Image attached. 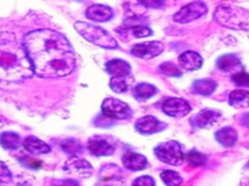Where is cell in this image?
<instances>
[{"label": "cell", "mask_w": 249, "mask_h": 186, "mask_svg": "<svg viewBox=\"0 0 249 186\" xmlns=\"http://www.w3.org/2000/svg\"><path fill=\"white\" fill-rule=\"evenodd\" d=\"M22 46L32 63L34 73L41 78H60L76 67V55L68 40L52 29L28 32Z\"/></svg>", "instance_id": "1"}, {"label": "cell", "mask_w": 249, "mask_h": 186, "mask_svg": "<svg viewBox=\"0 0 249 186\" xmlns=\"http://www.w3.org/2000/svg\"><path fill=\"white\" fill-rule=\"evenodd\" d=\"M33 74L32 63L23 46L7 43L0 45V80L22 81Z\"/></svg>", "instance_id": "2"}, {"label": "cell", "mask_w": 249, "mask_h": 186, "mask_svg": "<svg viewBox=\"0 0 249 186\" xmlns=\"http://www.w3.org/2000/svg\"><path fill=\"white\" fill-rule=\"evenodd\" d=\"M218 23L234 30L249 29V11L233 5H220L214 12Z\"/></svg>", "instance_id": "3"}, {"label": "cell", "mask_w": 249, "mask_h": 186, "mask_svg": "<svg viewBox=\"0 0 249 186\" xmlns=\"http://www.w3.org/2000/svg\"><path fill=\"white\" fill-rule=\"evenodd\" d=\"M74 27L82 37L95 46L109 49L118 47V43L113 36L100 26L84 21H77Z\"/></svg>", "instance_id": "4"}, {"label": "cell", "mask_w": 249, "mask_h": 186, "mask_svg": "<svg viewBox=\"0 0 249 186\" xmlns=\"http://www.w3.org/2000/svg\"><path fill=\"white\" fill-rule=\"evenodd\" d=\"M154 153L160 161L171 166L181 165L185 157L181 144L176 140L160 142L155 147Z\"/></svg>", "instance_id": "5"}, {"label": "cell", "mask_w": 249, "mask_h": 186, "mask_svg": "<svg viewBox=\"0 0 249 186\" xmlns=\"http://www.w3.org/2000/svg\"><path fill=\"white\" fill-rule=\"evenodd\" d=\"M101 110L103 115L114 119H128L132 116V110L130 107L115 98H106L102 102Z\"/></svg>", "instance_id": "6"}, {"label": "cell", "mask_w": 249, "mask_h": 186, "mask_svg": "<svg viewBox=\"0 0 249 186\" xmlns=\"http://www.w3.org/2000/svg\"><path fill=\"white\" fill-rule=\"evenodd\" d=\"M207 13V6L202 1H194L183 6L173 16V20L178 23H188L201 17Z\"/></svg>", "instance_id": "7"}, {"label": "cell", "mask_w": 249, "mask_h": 186, "mask_svg": "<svg viewBox=\"0 0 249 186\" xmlns=\"http://www.w3.org/2000/svg\"><path fill=\"white\" fill-rule=\"evenodd\" d=\"M164 46L160 41H148L134 45L130 53L141 59H151L160 55L163 51Z\"/></svg>", "instance_id": "8"}, {"label": "cell", "mask_w": 249, "mask_h": 186, "mask_svg": "<svg viewBox=\"0 0 249 186\" xmlns=\"http://www.w3.org/2000/svg\"><path fill=\"white\" fill-rule=\"evenodd\" d=\"M63 170L66 173L80 177H89L93 172L92 166L87 160L78 156H71L64 163Z\"/></svg>", "instance_id": "9"}, {"label": "cell", "mask_w": 249, "mask_h": 186, "mask_svg": "<svg viewBox=\"0 0 249 186\" xmlns=\"http://www.w3.org/2000/svg\"><path fill=\"white\" fill-rule=\"evenodd\" d=\"M162 110L171 117H183L191 111V106L187 101L181 98H169L164 101Z\"/></svg>", "instance_id": "10"}, {"label": "cell", "mask_w": 249, "mask_h": 186, "mask_svg": "<svg viewBox=\"0 0 249 186\" xmlns=\"http://www.w3.org/2000/svg\"><path fill=\"white\" fill-rule=\"evenodd\" d=\"M166 125L162 121L159 120L156 116L145 115L139 118L135 123V129L139 134L152 135L161 132L165 129Z\"/></svg>", "instance_id": "11"}, {"label": "cell", "mask_w": 249, "mask_h": 186, "mask_svg": "<svg viewBox=\"0 0 249 186\" xmlns=\"http://www.w3.org/2000/svg\"><path fill=\"white\" fill-rule=\"evenodd\" d=\"M90 154L94 156H110L114 153V145L105 138L101 136H93L89 139L87 143Z\"/></svg>", "instance_id": "12"}, {"label": "cell", "mask_w": 249, "mask_h": 186, "mask_svg": "<svg viewBox=\"0 0 249 186\" xmlns=\"http://www.w3.org/2000/svg\"><path fill=\"white\" fill-rule=\"evenodd\" d=\"M222 113L217 109L203 108L194 117L193 122L198 128H211L221 118Z\"/></svg>", "instance_id": "13"}, {"label": "cell", "mask_w": 249, "mask_h": 186, "mask_svg": "<svg viewBox=\"0 0 249 186\" xmlns=\"http://www.w3.org/2000/svg\"><path fill=\"white\" fill-rule=\"evenodd\" d=\"M114 16L113 10L105 5L94 4L89 6L86 11V16L93 21L105 22L110 20Z\"/></svg>", "instance_id": "14"}, {"label": "cell", "mask_w": 249, "mask_h": 186, "mask_svg": "<svg viewBox=\"0 0 249 186\" xmlns=\"http://www.w3.org/2000/svg\"><path fill=\"white\" fill-rule=\"evenodd\" d=\"M123 165L131 171L142 170L148 167V161L145 156L139 153L128 151L123 155Z\"/></svg>", "instance_id": "15"}, {"label": "cell", "mask_w": 249, "mask_h": 186, "mask_svg": "<svg viewBox=\"0 0 249 186\" xmlns=\"http://www.w3.org/2000/svg\"><path fill=\"white\" fill-rule=\"evenodd\" d=\"M217 67L226 73L235 74L242 71L240 59L235 54H224L217 59Z\"/></svg>", "instance_id": "16"}, {"label": "cell", "mask_w": 249, "mask_h": 186, "mask_svg": "<svg viewBox=\"0 0 249 186\" xmlns=\"http://www.w3.org/2000/svg\"><path fill=\"white\" fill-rule=\"evenodd\" d=\"M22 145L28 153L33 155L46 154L51 151V147L47 142L34 136L26 137L22 141Z\"/></svg>", "instance_id": "17"}, {"label": "cell", "mask_w": 249, "mask_h": 186, "mask_svg": "<svg viewBox=\"0 0 249 186\" xmlns=\"http://www.w3.org/2000/svg\"><path fill=\"white\" fill-rule=\"evenodd\" d=\"M179 65L186 71H196L202 65V57L195 51H185L178 57Z\"/></svg>", "instance_id": "18"}, {"label": "cell", "mask_w": 249, "mask_h": 186, "mask_svg": "<svg viewBox=\"0 0 249 186\" xmlns=\"http://www.w3.org/2000/svg\"><path fill=\"white\" fill-rule=\"evenodd\" d=\"M106 72L112 77H127L130 74V65L123 59H112L105 64Z\"/></svg>", "instance_id": "19"}, {"label": "cell", "mask_w": 249, "mask_h": 186, "mask_svg": "<svg viewBox=\"0 0 249 186\" xmlns=\"http://www.w3.org/2000/svg\"><path fill=\"white\" fill-rule=\"evenodd\" d=\"M216 140L225 147H231L237 141V133L232 127H223L215 133Z\"/></svg>", "instance_id": "20"}, {"label": "cell", "mask_w": 249, "mask_h": 186, "mask_svg": "<svg viewBox=\"0 0 249 186\" xmlns=\"http://www.w3.org/2000/svg\"><path fill=\"white\" fill-rule=\"evenodd\" d=\"M229 104L234 108H249V91L244 89L232 90L229 95Z\"/></svg>", "instance_id": "21"}, {"label": "cell", "mask_w": 249, "mask_h": 186, "mask_svg": "<svg viewBox=\"0 0 249 186\" xmlns=\"http://www.w3.org/2000/svg\"><path fill=\"white\" fill-rule=\"evenodd\" d=\"M216 86L217 84L213 79L201 78L194 81L192 85V89L196 94H199L202 96H208L215 91Z\"/></svg>", "instance_id": "22"}, {"label": "cell", "mask_w": 249, "mask_h": 186, "mask_svg": "<svg viewBox=\"0 0 249 186\" xmlns=\"http://www.w3.org/2000/svg\"><path fill=\"white\" fill-rule=\"evenodd\" d=\"M157 93L155 85L148 82L138 83L133 89V96L138 101H145L153 97Z\"/></svg>", "instance_id": "23"}, {"label": "cell", "mask_w": 249, "mask_h": 186, "mask_svg": "<svg viewBox=\"0 0 249 186\" xmlns=\"http://www.w3.org/2000/svg\"><path fill=\"white\" fill-rule=\"evenodd\" d=\"M21 143L20 137L15 132H3L0 134V145L7 150H15Z\"/></svg>", "instance_id": "24"}, {"label": "cell", "mask_w": 249, "mask_h": 186, "mask_svg": "<svg viewBox=\"0 0 249 186\" xmlns=\"http://www.w3.org/2000/svg\"><path fill=\"white\" fill-rule=\"evenodd\" d=\"M61 149L70 156H78L82 152V144L76 139H65L60 142Z\"/></svg>", "instance_id": "25"}, {"label": "cell", "mask_w": 249, "mask_h": 186, "mask_svg": "<svg viewBox=\"0 0 249 186\" xmlns=\"http://www.w3.org/2000/svg\"><path fill=\"white\" fill-rule=\"evenodd\" d=\"M127 77H112L109 82L110 88L116 93L126 92L129 88V82L127 81Z\"/></svg>", "instance_id": "26"}, {"label": "cell", "mask_w": 249, "mask_h": 186, "mask_svg": "<svg viewBox=\"0 0 249 186\" xmlns=\"http://www.w3.org/2000/svg\"><path fill=\"white\" fill-rule=\"evenodd\" d=\"M160 178L166 186H179L183 181L181 175L171 170H165L161 171Z\"/></svg>", "instance_id": "27"}, {"label": "cell", "mask_w": 249, "mask_h": 186, "mask_svg": "<svg viewBox=\"0 0 249 186\" xmlns=\"http://www.w3.org/2000/svg\"><path fill=\"white\" fill-rule=\"evenodd\" d=\"M186 161L189 165H191L193 167H200V166H203L206 164L207 158L201 152H199L196 149H193L187 153Z\"/></svg>", "instance_id": "28"}, {"label": "cell", "mask_w": 249, "mask_h": 186, "mask_svg": "<svg viewBox=\"0 0 249 186\" xmlns=\"http://www.w3.org/2000/svg\"><path fill=\"white\" fill-rule=\"evenodd\" d=\"M123 32H128L135 38H144L152 35V30L145 25H135V26H125L122 29Z\"/></svg>", "instance_id": "29"}, {"label": "cell", "mask_w": 249, "mask_h": 186, "mask_svg": "<svg viewBox=\"0 0 249 186\" xmlns=\"http://www.w3.org/2000/svg\"><path fill=\"white\" fill-rule=\"evenodd\" d=\"M160 70L162 74H164L167 77L178 78L182 75L181 70L172 62H163L162 64H160Z\"/></svg>", "instance_id": "30"}, {"label": "cell", "mask_w": 249, "mask_h": 186, "mask_svg": "<svg viewBox=\"0 0 249 186\" xmlns=\"http://www.w3.org/2000/svg\"><path fill=\"white\" fill-rule=\"evenodd\" d=\"M232 82L238 87H248L249 86V73L244 71H239L231 76Z\"/></svg>", "instance_id": "31"}, {"label": "cell", "mask_w": 249, "mask_h": 186, "mask_svg": "<svg viewBox=\"0 0 249 186\" xmlns=\"http://www.w3.org/2000/svg\"><path fill=\"white\" fill-rule=\"evenodd\" d=\"M12 180V173L7 167V165L0 161V185H5L10 183Z\"/></svg>", "instance_id": "32"}, {"label": "cell", "mask_w": 249, "mask_h": 186, "mask_svg": "<svg viewBox=\"0 0 249 186\" xmlns=\"http://www.w3.org/2000/svg\"><path fill=\"white\" fill-rule=\"evenodd\" d=\"M19 162L29 168V169H39L42 166V162L31 157V156H23L21 159H19Z\"/></svg>", "instance_id": "33"}, {"label": "cell", "mask_w": 249, "mask_h": 186, "mask_svg": "<svg viewBox=\"0 0 249 186\" xmlns=\"http://www.w3.org/2000/svg\"><path fill=\"white\" fill-rule=\"evenodd\" d=\"M119 170H120L119 169H117L116 170L113 169H110V165H107L100 170V175L102 179H113V177L119 176V173H120Z\"/></svg>", "instance_id": "34"}, {"label": "cell", "mask_w": 249, "mask_h": 186, "mask_svg": "<svg viewBox=\"0 0 249 186\" xmlns=\"http://www.w3.org/2000/svg\"><path fill=\"white\" fill-rule=\"evenodd\" d=\"M155 180L153 177L149 175H142L137 177L133 182L131 186H155Z\"/></svg>", "instance_id": "35"}, {"label": "cell", "mask_w": 249, "mask_h": 186, "mask_svg": "<svg viewBox=\"0 0 249 186\" xmlns=\"http://www.w3.org/2000/svg\"><path fill=\"white\" fill-rule=\"evenodd\" d=\"M140 5L145 8L160 9L165 5V0H137Z\"/></svg>", "instance_id": "36"}, {"label": "cell", "mask_w": 249, "mask_h": 186, "mask_svg": "<svg viewBox=\"0 0 249 186\" xmlns=\"http://www.w3.org/2000/svg\"><path fill=\"white\" fill-rule=\"evenodd\" d=\"M54 186H80V183L75 179H63L56 180L54 182Z\"/></svg>", "instance_id": "37"}, {"label": "cell", "mask_w": 249, "mask_h": 186, "mask_svg": "<svg viewBox=\"0 0 249 186\" xmlns=\"http://www.w3.org/2000/svg\"><path fill=\"white\" fill-rule=\"evenodd\" d=\"M244 121L242 122L243 123V125H245V126H248L249 127V113H247L246 115H244Z\"/></svg>", "instance_id": "38"}, {"label": "cell", "mask_w": 249, "mask_h": 186, "mask_svg": "<svg viewBox=\"0 0 249 186\" xmlns=\"http://www.w3.org/2000/svg\"><path fill=\"white\" fill-rule=\"evenodd\" d=\"M247 168H249V162H248V164H247V166H246Z\"/></svg>", "instance_id": "39"}, {"label": "cell", "mask_w": 249, "mask_h": 186, "mask_svg": "<svg viewBox=\"0 0 249 186\" xmlns=\"http://www.w3.org/2000/svg\"><path fill=\"white\" fill-rule=\"evenodd\" d=\"M80 1H85V0H80Z\"/></svg>", "instance_id": "40"}]
</instances>
